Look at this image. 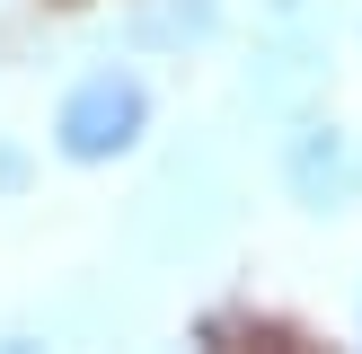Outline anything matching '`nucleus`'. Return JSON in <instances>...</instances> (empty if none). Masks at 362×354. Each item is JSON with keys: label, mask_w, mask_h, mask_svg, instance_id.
<instances>
[{"label": "nucleus", "mask_w": 362, "mask_h": 354, "mask_svg": "<svg viewBox=\"0 0 362 354\" xmlns=\"http://www.w3.org/2000/svg\"><path fill=\"white\" fill-rule=\"evenodd\" d=\"M141 133H151V88L124 62L80 71V80L62 88V106H53V151H62L71 169H106V159H124Z\"/></svg>", "instance_id": "nucleus-1"}, {"label": "nucleus", "mask_w": 362, "mask_h": 354, "mask_svg": "<svg viewBox=\"0 0 362 354\" xmlns=\"http://www.w3.org/2000/svg\"><path fill=\"white\" fill-rule=\"evenodd\" d=\"M283 195L300 212H354L362 204V133L327 115H300L283 133Z\"/></svg>", "instance_id": "nucleus-2"}, {"label": "nucleus", "mask_w": 362, "mask_h": 354, "mask_svg": "<svg viewBox=\"0 0 362 354\" xmlns=\"http://www.w3.org/2000/svg\"><path fill=\"white\" fill-rule=\"evenodd\" d=\"M18 177H27V159H18V151H0V195H9Z\"/></svg>", "instance_id": "nucleus-3"}]
</instances>
